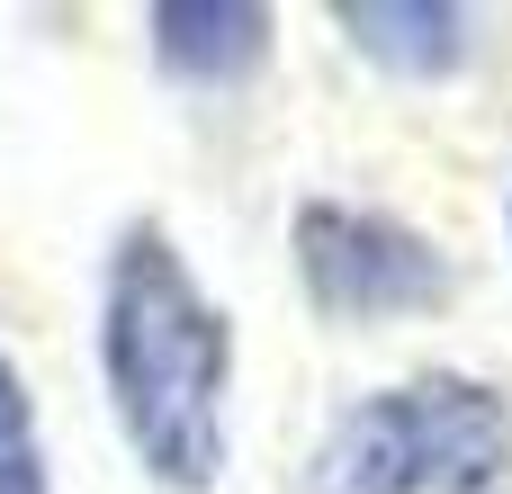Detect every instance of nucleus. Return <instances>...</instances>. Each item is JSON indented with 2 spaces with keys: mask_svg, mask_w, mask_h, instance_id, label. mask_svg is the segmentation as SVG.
<instances>
[{
  "mask_svg": "<svg viewBox=\"0 0 512 494\" xmlns=\"http://www.w3.org/2000/svg\"><path fill=\"white\" fill-rule=\"evenodd\" d=\"M99 387L117 441L144 486L216 494L225 486V396H234V315L207 297L171 225H117L99 261Z\"/></svg>",
  "mask_w": 512,
  "mask_h": 494,
  "instance_id": "obj_1",
  "label": "nucleus"
},
{
  "mask_svg": "<svg viewBox=\"0 0 512 494\" xmlns=\"http://www.w3.org/2000/svg\"><path fill=\"white\" fill-rule=\"evenodd\" d=\"M306 494H512V396L468 369L369 387L324 423Z\"/></svg>",
  "mask_w": 512,
  "mask_h": 494,
  "instance_id": "obj_2",
  "label": "nucleus"
},
{
  "mask_svg": "<svg viewBox=\"0 0 512 494\" xmlns=\"http://www.w3.org/2000/svg\"><path fill=\"white\" fill-rule=\"evenodd\" d=\"M288 261L324 324H423L459 297V261L441 252V234L360 198H297Z\"/></svg>",
  "mask_w": 512,
  "mask_h": 494,
  "instance_id": "obj_3",
  "label": "nucleus"
},
{
  "mask_svg": "<svg viewBox=\"0 0 512 494\" xmlns=\"http://www.w3.org/2000/svg\"><path fill=\"white\" fill-rule=\"evenodd\" d=\"M153 36V72L180 90H243L270 63L279 9L270 0H153L144 9Z\"/></svg>",
  "mask_w": 512,
  "mask_h": 494,
  "instance_id": "obj_4",
  "label": "nucleus"
},
{
  "mask_svg": "<svg viewBox=\"0 0 512 494\" xmlns=\"http://www.w3.org/2000/svg\"><path fill=\"white\" fill-rule=\"evenodd\" d=\"M333 27H342V45L369 72L414 81V90L468 72L477 63V36H486V18L459 9V0H333Z\"/></svg>",
  "mask_w": 512,
  "mask_h": 494,
  "instance_id": "obj_5",
  "label": "nucleus"
},
{
  "mask_svg": "<svg viewBox=\"0 0 512 494\" xmlns=\"http://www.w3.org/2000/svg\"><path fill=\"white\" fill-rule=\"evenodd\" d=\"M0 494H54V459H45V423L27 396V369L0 342Z\"/></svg>",
  "mask_w": 512,
  "mask_h": 494,
  "instance_id": "obj_6",
  "label": "nucleus"
},
{
  "mask_svg": "<svg viewBox=\"0 0 512 494\" xmlns=\"http://www.w3.org/2000/svg\"><path fill=\"white\" fill-rule=\"evenodd\" d=\"M504 225H512V198H504Z\"/></svg>",
  "mask_w": 512,
  "mask_h": 494,
  "instance_id": "obj_7",
  "label": "nucleus"
}]
</instances>
